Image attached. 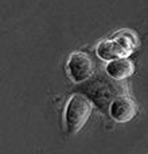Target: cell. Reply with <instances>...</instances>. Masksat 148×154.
I'll return each mask as SVG.
<instances>
[{"instance_id":"obj_1","label":"cell","mask_w":148,"mask_h":154,"mask_svg":"<svg viewBox=\"0 0 148 154\" xmlns=\"http://www.w3.org/2000/svg\"><path fill=\"white\" fill-rule=\"evenodd\" d=\"M78 93L88 97L101 111L108 112L113 99L127 94V88L121 81H114L106 74H94L86 82L79 83Z\"/></svg>"},{"instance_id":"obj_2","label":"cell","mask_w":148,"mask_h":154,"mask_svg":"<svg viewBox=\"0 0 148 154\" xmlns=\"http://www.w3.org/2000/svg\"><path fill=\"white\" fill-rule=\"evenodd\" d=\"M92 100L81 93L73 94L65 107V129L70 134H76L82 129L92 115Z\"/></svg>"},{"instance_id":"obj_3","label":"cell","mask_w":148,"mask_h":154,"mask_svg":"<svg viewBox=\"0 0 148 154\" xmlns=\"http://www.w3.org/2000/svg\"><path fill=\"white\" fill-rule=\"evenodd\" d=\"M96 72V63L86 52L77 51L69 56L67 60V74L76 83H84L90 79Z\"/></svg>"},{"instance_id":"obj_4","label":"cell","mask_w":148,"mask_h":154,"mask_svg":"<svg viewBox=\"0 0 148 154\" xmlns=\"http://www.w3.org/2000/svg\"><path fill=\"white\" fill-rule=\"evenodd\" d=\"M108 114L114 122L127 123L137 115V105L128 94L118 95L109 106Z\"/></svg>"},{"instance_id":"obj_5","label":"cell","mask_w":148,"mask_h":154,"mask_svg":"<svg viewBox=\"0 0 148 154\" xmlns=\"http://www.w3.org/2000/svg\"><path fill=\"white\" fill-rule=\"evenodd\" d=\"M135 72V64L129 58H118L108 62L105 66V74L114 81H125Z\"/></svg>"},{"instance_id":"obj_6","label":"cell","mask_w":148,"mask_h":154,"mask_svg":"<svg viewBox=\"0 0 148 154\" xmlns=\"http://www.w3.org/2000/svg\"><path fill=\"white\" fill-rule=\"evenodd\" d=\"M96 54L101 60L111 62L118 58H128L129 54L124 50L123 46H120L118 42L112 39H105L100 42L96 47Z\"/></svg>"},{"instance_id":"obj_7","label":"cell","mask_w":148,"mask_h":154,"mask_svg":"<svg viewBox=\"0 0 148 154\" xmlns=\"http://www.w3.org/2000/svg\"><path fill=\"white\" fill-rule=\"evenodd\" d=\"M113 39L116 40V42H118L120 46H123L124 50H125L129 55H131L136 50V47H137V38H136V35L131 31L117 32V34L113 35Z\"/></svg>"}]
</instances>
